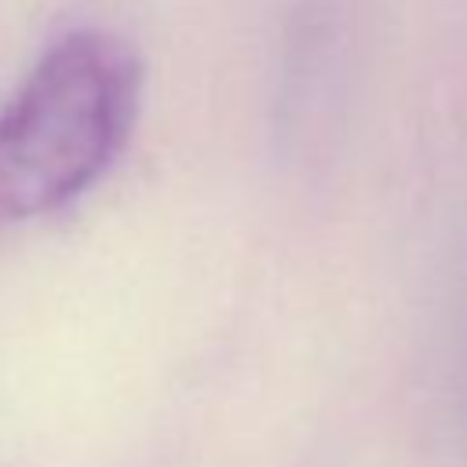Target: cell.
<instances>
[{"mask_svg": "<svg viewBox=\"0 0 467 467\" xmlns=\"http://www.w3.org/2000/svg\"><path fill=\"white\" fill-rule=\"evenodd\" d=\"M142 62L113 33L55 40L0 109V230L80 197L124 150Z\"/></svg>", "mask_w": 467, "mask_h": 467, "instance_id": "1", "label": "cell"}]
</instances>
